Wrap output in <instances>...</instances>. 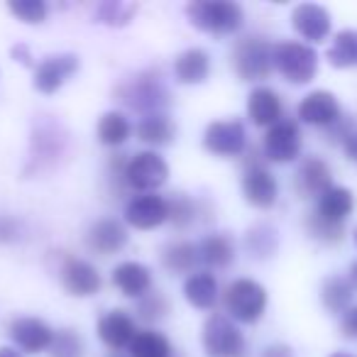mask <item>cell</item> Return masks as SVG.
<instances>
[{"mask_svg": "<svg viewBox=\"0 0 357 357\" xmlns=\"http://www.w3.org/2000/svg\"><path fill=\"white\" fill-rule=\"evenodd\" d=\"M189 22L208 35H233L243 27L245 13L233 0H196L186 6Z\"/></svg>", "mask_w": 357, "mask_h": 357, "instance_id": "obj_1", "label": "cell"}, {"mask_svg": "<svg viewBox=\"0 0 357 357\" xmlns=\"http://www.w3.org/2000/svg\"><path fill=\"white\" fill-rule=\"evenodd\" d=\"M118 96L128 108L137 110L144 115L164 113V108L169 105V91L164 86L159 71H144L132 79H128L118 89Z\"/></svg>", "mask_w": 357, "mask_h": 357, "instance_id": "obj_2", "label": "cell"}, {"mask_svg": "<svg viewBox=\"0 0 357 357\" xmlns=\"http://www.w3.org/2000/svg\"><path fill=\"white\" fill-rule=\"evenodd\" d=\"M228 318L235 323H257L267 311V289L255 279H235L223 294Z\"/></svg>", "mask_w": 357, "mask_h": 357, "instance_id": "obj_3", "label": "cell"}, {"mask_svg": "<svg viewBox=\"0 0 357 357\" xmlns=\"http://www.w3.org/2000/svg\"><path fill=\"white\" fill-rule=\"evenodd\" d=\"M274 69L289 84L303 86L318 74V52L303 42H279L274 45Z\"/></svg>", "mask_w": 357, "mask_h": 357, "instance_id": "obj_4", "label": "cell"}, {"mask_svg": "<svg viewBox=\"0 0 357 357\" xmlns=\"http://www.w3.org/2000/svg\"><path fill=\"white\" fill-rule=\"evenodd\" d=\"M206 357H245V335L225 313H211L201 331Z\"/></svg>", "mask_w": 357, "mask_h": 357, "instance_id": "obj_5", "label": "cell"}, {"mask_svg": "<svg viewBox=\"0 0 357 357\" xmlns=\"http://www.w3.org/2000/svg\"><path fill=\"white\" fill-rule=\"evenodd\" d=\"M233 69L243 81H262L274 69V47L264 37H243L233 47Z\"/></svg>", "mask_w": 357, "mask_h": 357, "instance_id": "obj_6", "label": "cell"}, {"mask_svg": "<svg viewBox=\"0 0 357 357\" xmlns=\"http://www.w3.org/2000/svg\"><path fill=\"white\" fill-rule=\"evenodd\" d=\"M169 164L157 152H137L125 164V184L130 191L139 194H157L159 186L167 184Z\"/></svg>", "mask_w": 357, "mask_h": 357, "instance_id": "obj_7", "label": "cell"}, {"mask_svg": "<svg viewBox=\"0 0 357 357\" xmlns=\"http://www.w3.org/2000/svg\"><path fill=\"white\" fill-rule=\"evenodd\" d=\"M264 159L277 164H289L301 154V130L296 120H279L264 135Z\"/></svg>", "mask_w": 357, "mask_h": 357, "instance_id": "obj_8", "label": "cell"}, {"mask_svg": "<svg viewBox=\"0 0 357 357\" xmlns=\"http://www.w3.org/2000/svg\"><path fill=\"white\" fill-rule=\"evenodd\" d=\"M204 147L215 157H238L248 147V132L240 120H215L206 128Z\"/></svg>", "mask_w": 357, "mask_h": 357, "instance_id": "obj_9", "label": "cell"}, {"mask_svg": "<svg viewBox=\"0 0 357 357\" xmlns=\"http://www.w3.org/2000/svg\"><path fill=\"white\" fill-rule=\"evenodd\" d=\"M8 335H10L13 345L25 355H40V352L50 350L52 342H54V331L42 318L35 316L15 318L8 326Z\"/></svg>", "mask_w": 357, "mask_h": 357, "instance_id": "obj_10", "label": "cell"}, {"mask_svg": "<svg viewBox=\"0 0 357 357\" xmlns=\"http://www.w3.org/2000/svg\"><path fill=\"white\" fill-rule=\"evenodd\" d=\"M167 220L169 206L159 194H137L125 204V223L135 230H154Z\"/></svg>", "mask_w": 357, "mask_h": 357, "instance_id": "obj_11", "label": "cell"}, {"mask_svg": "<svg viewBox=\"0 0 357 357\" xmlns=\"http://www.w3.org/2000/svg\"><path fill=\"white\" fill-rule=\"evenodd\" d=\"M243 196L255 208H272L277 204L279 184L274 174L264 164H248L243 174Z\"/></svg>", "mask_w": 357, "mask_h": 357, "instance_id": "obj_12", "label": "cell"}, {"mask_svg": "<svg viewBox=\"0 0 357 357\" xmlns=\"http://www.w3.org/2000/svg\"><path fill=\"white\" fill-rule=\"evenodd\" d=\"M79 56L76 54H52L40 61L35 69V89L45 96H52L79 71Z\"/></svg>", "mask_w": 357, "mask_h": 357, "instance_id": "obj_13", "label": "cell"}, {"mask_svg": "<svg viewBox=\"0 0 357 357\" xmlns=\"http://www.w3.org/2000/svg\"><path fill=\"white\" fill-rule=\"evenodd\" d=\"M59 279H61V287L71 294V296H93V294L100 291V272L93 267L91 262L79 257H66L64 264L59 269Z\"/></svg>", "mask_w": 357, "mask_h": 357, "instance_id": "obj_14", "label": "cell"}, {"mask_svg": "<svg viewBox=\"0 0 357 357\" xmlns=\"http://www.w3.org/2000/svg\"><path fill=\"white\" fill-rule=\"evenodd\" d=\"M333 186V172L321 157H306L294 178V189L301 199H321Z\"/></svg>", "mask_w": 357, "mask_h": 357, "instance_id": "obj_15", "label": "cell"}, {"mask_svg": "<svg viewBox=\"0 0 357 357\" xmlns=\"http://www.w3.org/2000/svg\"><path fill=\"white\" fill-rule=\"evenodd\" d=\"M298 118L306 125H316V128H333L340 115V103L331 91H311L303 96L298 103Z\"/></svg>", "mask_w": 357, "mask_h": 357, "instance_id": "obj_16", "label": "cell"}, {"mask_svg": "<svg viewBox=\"0 0 357 357\" xmlns=\"http://www.w3.org/2000/svg\"><path fill=\"white\" fill-rule=\"evenodd\" d=\"M125 245H128V230L115 218L96 220L86 233V248L100 257H110V255L120 252Z\"/></svg>", "mask_w": 357, "mask_h": 357, "instance_id": "obj_17", "label": "cell"}, {"mask_svg": "<svg viewBox=\"0 0 357 357\" xmlns=\"http://www.w3.org/2000/svg\"><path fill=\"white\" fill-rule=\"evenodd\" d=\"M137 323L128 311H108L98 321V337L110 347V350H128L137 335Z\"/></svg>", "mask_w": 357, "mask_h": 357, "instance_id": "obj_18", "label": "cell"}, {"mask_svg": "<svg viewBox=\"0 0 357 357\" xmlns=\"http://www.w3.org/2000/svg\"><path fill=\"white\" fill-rule=\"evenodd\" d=\"M331 13L316 3H301L291 10V25L303 40L323 42L331 35Z\"/></svg>", "mask_w": 357, "mask_h": 357, "instance_id": "obj_19", "label": "cell"}, {"mask_svg": "<svg viewBox=\"0 0 357 357\" xmlns=\"http://www.w3.org/2000/svg\"><path fill=\"white\" fill-rule=\"evenodd\" d=\"M113 287L128 298H142L152 291V272L142 262H120L113 269Z\"/></svg>", "mask_w": 357, "mask_h": 357, "instance_id": "obj_20", "label": "cell"}, {"mask_svg": "<svg viewBox=\"0 0 357 357\" xmlns=\"http://www.w3.org/2000/svg\"><path fill=\"white\" fill-rule=\"evenodd\" d=\"M211 76V56L201 47L184 50L174 59V79L184 86H199Z\"/></svg>", "mask_w": 357, "mask_h": 357, "instance_id": "obj_21", "label": "cell"}, {"mask_svg": "<svg viewBox=\"0 0 357 357\" xmlns=\"http://www.w3.org/2000/svg\"><path fill=\"white\" fill-rule=\"evenodd\" d=\"M248 115L255 125L259 128H272L282 118V98L274 89L269 86H257L252 93L248 96Z\"/></svg>", "mask_w": 357, "mask_h": 357, "instance_id": "obj_22", "label": "cell"}, {"mask_svg": "<svg viewBox=\"0 0 357 357\" xmlns=\"http://www.w3.org/2000/svg\"><path fill=\"white\" fill-rule=\"evenodd\" d=\"M352 208H355V196H352V191L345 189V186H331V189L316 201V211H313V213H316L318 218L328 220V223L345 225Z\"/></svg>", "mask_w": 357, "mask_h": 357, "instance_id": "obj_23", "label": "cell"}, {"mask_svg": "<svg viewBox=\"0 0 357 357\" xmlns=\"http://www.w3.org/2000/svg\"><path fill=\"white\" fill-rule=\"evenodd\" d=\"M184 298L199 311H208L218 301V279L213 272H194L184 282Z\"/></svg>", "mask_w": 357, "mask_h": 357, "instance_id": "obj_24", "label": "cell"}, {"mask_svg": "<svg viewBox=\"0 0 357 357\" xmlns=\"http://www.w3.org/2000/svg\"><path fill=\"white\" fill-rule=\"evenodd\" d=\"M137 139L149 147H164L174 139L176 135V125L172 123L167 113H154V115H144L137 123Z\"/></svg>", "mask_w": 357, "mask_h": 357, "instance_id": "obj_25", "label": "cell"}, {"mask_svg": "<svg viewBox=\"0 0 357 357\" xmlns=\"http://www.w3.org/2000/svg\"><path fill=\"white\" fill-rule=\"evenodd\" d=\"M199 252H201V264L213 269H225L235 259V245L230 240V235L213 233L201 240Z\"/></svg>", "mask_w": 357, "mask_h": 357, "instance_id": "obj_26", "label": "cell"}, {"mask_svg": "<svg viewBox=\"0 0 357 357\" xmlns=\"http://www.w3.org/2000/svg\"><path fill=\"white\" fill-rule=\"evenodd\" d=\"M162 264L172 274H194L196 267L201 264V252L196 243H174L169 248H164L162 252Z\"/></svg>", "mask_w": 357, "mask_h": 357, "instance_id": "obj_27", "label": "cell"}, {"mask_svg": "<svg viewBox=\"0 0 357 357\" xmlns=\"http://www.w3.org/2000/svg\"><path fill=\"white\" fill-rule=\"evenodd\" d=\"M355 296V284L345 277H328L321 287V301L331 313H345Z\"/></svg>", "mask_w": 357, "mask_h": 357, "instance_id": "obj_28", "label": "cell"}, {"mask_svg": "<svg viewBox=\"0 0 357 357\" xmlns=\"http://www.w3.org/2000/svg\"><path fill=\"white\" fill-rule=\"evenodd\" d=\"M132 135V125H130L128 115L120 110H110L98 120V139L105 147H123Z\"/></svg>", "mask_w": 357, "mask_h": 357, "instance_id": "obj_29", "label": "cell"}, {"mask_svg": "<svg viewBox=\"0 0 357 357\" xmlns=\"http://www.w3.org/2000/svg\"><path fill=\"white\" fill-rule=\"evenodd\" d=\"M130 357H176L172 342L159 331H139L135 335L132 345L128 347Z\"/></svg>", "mask_w": 357, "mask_h": 357, "instance_id": "obj_30", "label": "cell"}, {"mask_svg": "<svg viewBox=\"0 0 357 357\" xmlns=\"http://www.w3.org/2000/svg\"><path fill=\"white\" fill-rule=\"evenodd\" d=\"M328 61L335 69L357 66V30H342L335 35L333 45L328 47Z\"/></svg>", "mask_w": 357, "mask_h": 357, "instance_id": "obj_31", "label": "cell"}, {"mask_svg": "<svg viewBox=\"0 0 357 357\" xmlns=\"http://www.w3.org/2000/svg\"><path fill=\"white\" fill-rule=\"evenodd\" d=\"M245 245H248L250 255L255 257L264 259V257H272L277 252V245H279V238H277V230L272 225H252L248 230V238H245Z\"/></svg>", "mask_w": 357, "mask_h": 357, "instance_id": "obj_32", "label": "cell"}, {"mask_svg": "<svg viewBox=\"0 0 357 357\" xmlns=\"http://www.w3.org/2000/svg\"><path fill=\"white\" fill-rule=\"evenodd\" d=\"M167 206H169V220H172L174 228H178V230H186L199 218L196 201L186 194H172V199H167Z\"/></svg>", "mask_w": 357, "mask_h": 357, "instance_id": "obj_33", "label": "cell"}, {"mask_svg": "<svg viewBox=\"0 0 357 357\" xmlns=\"http://www.w3.org/2000/svg\"><path fill=\"white\" fill-rule=\"evenodd\" d=\"M137 13V6H132V3H118V0H108V3H100L98 8H96V17H98V22H103V25H110V27H123L128 25L130 20H132V15Z\"/></svg>", "mask_w": 357, "mask_h": 357, "instance_id": "obj_34", "label": "cell"}, {"mask_svg": "<svg viewBox=\"0 0 357 357\" xmlns=\"http://www.w3.org/2000/svg\"><path fill=\"white\" fill-rule=\"evenodd\" d=\"M8 10H10L17 20L25 22V25H40V22L47 20L50 8H47L45 0H10V3H8Z\"/></svg>", "mask_w": 357, "mask_h": 357, "instance_id": "obj_35", "label": "cell"}, {"mask_svg": "<svg viewBox=\"0 0 357 357\" xmlns=\"http://www.w3.org/2000/svg\"><path fill=\"white\" fill-rule=\"evenodd\" d=\"M306 228H308V233H311V238L321 240V243H328V245H335L345 238V225L328 223V220L318 218L316 213H308Z\"/></svg>", "mask_w": 357, "mask_h": 357, "instance_id": "obj_36", "label": "cell"}, {"mask_svg": "<svg viewBox=\"0 0 357 357\" xmlns=\"http://www.w3.org/2000/svg\"><path fill=\"white\" fill-rule=\"evenodd\" d=\"M50 350L52 357H84V340L76 331H59Z\"/></svg>", "mask_w": 357, "mask_h": 357, "instance_id": "obj_37", "label": "cell"}, {"mask_svg": "<svg viewBox=\"0 0 357 357\" xmlns=\"http://www.w3.org/2000/svg\"><path fill=\"white\" fill-rule=\"evenodd\" d=\"M167 311H169V303L159 291H149L147 296H142L137 301V318H142L147 323L162 321L167 316Z\"/></svg>", "mask_w": 357, "mask_h": 357, "instance_id": "obj_38", "label": "cell"}, {"mask_svg": "<svg viewBox=\"0 0 357 357\" xmlns=\"http://www.w3.org/2000/svg\"><path fill=\"white\" fill-rule=\"evenodd\" d=\"M340 331H342V335H345V337L357 340V306H350L345 313H342Z\"/></svg>", "mask_w": 357, "mask_h": 357, "instance_id": "obj_39", "label": "cell"}, {"mask_svg": "<svg viewBox=\"0 0 357 357\" xmlns=\"http://www.w3.org/2000/svg\"><path fill=\"white\" fill-rule=\"evenodd\" d=\"M20 228L13 218H6V215H0V243H13V240L20 238Z\"/></svg>", "mask_w": 357, "mask_h": 357, "instance_id": "obj_40", "label": "cell"}, {"mask_svg": "<svg viewBox=\"0 0 357 357\" xmlns=\"http://www.w3.org/2000/svg\"><path fill=\"white\" fill-rule=\"evenodd\" d=\"M259 357H294V350L287 342H272V345L264 347Z\"/></svg>", "mask_w": 357, "mask_h": 357, "instance_id": "obj_41", "label": "cell"}, {"mask_svg": "<svg viewBox=\"0 0 357 357\" xmlns=\"http://www.w3.org/2000/svg\"><path fill=\"white\" fill-rule=\"evenodd\" d=\"M342 149H345L347 159L357 164V130H352V132L347 135L345 139H342Z\"/></svg>", "mask_w": 357, "mask_h": 357, "instance_id": "obj_42", "label": "cell"}, {"mask_svg": "<svg viewBox=\"0 0 357 357\" xmlns=\"http://www.w3.org/2000/svg\"><path fill=\"white\" fill-rule=\"evenodd\" d=\"M0 357H22V352L17 350V347L3 345V347H0Z\"/></svg>", "mask_w": 357, "mask_h": 357, "instance_id": "obj_43", "label": "cell"}, {"mask_svg": "<svg viewBox=\"0 0 357 357\" xmlns=\"http://www.w3.org/2000/svg\"><path fill=\"white\" fill-rule=\"evenodd\" d=\"M13 56H20L22 64H30V54H27L25 47H15V50H13Z\"/></svg>", "mask_w": 357, "mask_h": 357, "instance_id": "obj_44", "label": "cell"}, {"mask_svg": "<svg viewBox=\"0 0 357 357\" xmlns=\"http://www.w3.org/2000/svg\"><path fill=\"white\" fill-rule=\"evenodd\" d=\"M350 282L357 287V262H352V267H350Z\"/></svg>", "mask_w": 357, "mask_h": 357, "instance_id": "obj_45", "label": "cell"}, {"mask_svg": "<svg viewBox=\"0 0 357 357\" xmlns=\"http://www.w3.org/2000/svg\"><path fill=\"white\" fill-rule=\"evenodd\" d=\"M331 357H357V355H352V352H333Z\"/></svg>", "mask_w": 357, "mask_h": 357, "instance_id": "obj_46", "label": "cell"}, {"mask_svg": "<svg viewBox=\"0 0 357 357\" xmlns=\"http://www.w3.org/2000/svg\"><path fill=\"white\" fill-rule=\"evenodd\" d=\"M355 243H357V230H355Z\"/></svg>", "mask_w": 357, "mask_h": 357, "instance_id": "obj_47", "label": "cell"}]
</instances>
